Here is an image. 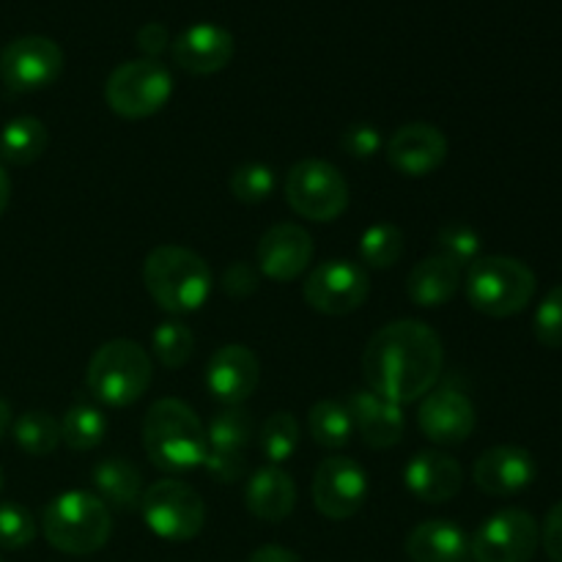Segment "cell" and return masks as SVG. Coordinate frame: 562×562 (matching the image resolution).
I'll return each mask as SVG.
<instances>
[{
	"mask_svg": "<svg viewBox=\"0 0 562 562\" xmlns=\"http://www.w3.org/2000/svg\"><path fill=\"white\" fill-rule=\"evenodd\" d=\"M442 338L415 318L376 329L362 351L368 390L398 406L426 398L442 373Z\"/></svg>",
	"mask_w": 562,
	"mask_h": 562,
	"instance_id": "cell-1",
	"label": "cell"
},
{
	"mask_svg": "<svg viewBox=\"0 0 562 562\" xmlns=\"http://www.w3.org/2000/svg\"><path fill=\"white\" fill-rule=\"evenodd\" d=\"M143 450L157 470L190 472L206 459V428L184 401L159 398L143 420Z\"/></svg>",
	"mask_w": 562,
	"mask_h": 562,
	"instance_id": "cell-2",
	"label": "cell"
},
{
	"mask_svg": "<svg viewBox=\"0 0 562 562\" xmlns=\"http://www.w3.org/2000/svg\"><path fill=\"white\" fill-rule=\"evenodd\" d=\"M143 283L151 300L170 316L195 313L212 294V269L187 247H154L143 263Z\"/></svg>",
	"mask_w": 562,
	"mask_h": 562,
	"instance_id": "cell-3",
	"label": "cell"
},
{
	"mask_svg": "<svg viewBox=\"0 0 562 562\" xmlns=\"http://www.w3.org/2000/svg\"><path fill=\"white\" fill-rule=\"evenodd\" d=\"M536 274L510 256H481L467 267V300L477 313L508 318L525 311L536 296Z\"/></svg>",
	"mask_w": 562,
	"mask_h": 562,
	"instance_id": "cell-4",
	"label": "cell"
},
{
	"mask_svg": "<svg viewBox=\"0 0 562 562\" xmlns=\"http://www.w3.org/2000/svg\"><path fill=\"white\" fill-rule=\"evenodd\" d=\"M42 530L49 547L64 554H93L110 541L113 519L97 494L66 492L44 508Z\"/></svg>",
	"mask_w": 562,
	"mask_h": 562,
	"instance_id": "cell-5",
	"label": "cell"
},
{
	"mask_svg": "<svg viewBox=\"0 0 562 562\" xmlns=\"http://www.w3.org/2000/svg\"><path fill=\"white\" fill-rule=\"evenodd\" d=\"M151 357L140 344L126 338L108 340L93 351L86 382L97 401L108 406H132L151 387Z\"/></svg>",
	"mask_w": 562,
	"mask_h": 562,
	"instance_id": "cell-6",
	"label": "cell"
},
{
	"mask_svg": "<svg viewBox=\"0 0 562 562\" xmlns=\"http://www.w3.org/2000/svg\"><path fill=\"white\" fill-rule=\"evenodd\" d=\"M173 97V77L159 60H126L104 82V99L121 119L140 121L157 115Z\"/></svg>",
	"mask_w": 562,
	"mask_h": 562,
	"instance_id": "cell-7",
	"label": "cell"
},
{
	"mask_svg": "<svg viewBox=\"0 0 562 562\" xmlns=\"http://www.w3.org/2000/svg\"><path fill=\"white\" fill-rule=\"evenodd\" d=\"M285 201L300 217L333 223L349 206V184L327 159H302L285 173Z\"/></svg>",
	"mask_w": 562,
	"mask_h": 562,
	"instance_id": "cell-8",
	"label": "cell"
},
{
	"mask_svg": "<svg viewBox=\"0 0 562 562\" xmlns=\"http://www.w3.org/2000/svg\"><path fill=\"white\" fill-rule=\"evenodd\" d=\"M140 514L148 530L162 541H190L206 525V505L181 481H157L143 492Z\"/></svg>",
	"mask_w": 562,
	"mask_h": 562,
	"instance_id": "cell-9",
	"label": "cell"
},
{
	"mask_svg": "<svg viewBox=\"0 0 562 562\" xmlns=\"http://www.w3.org/2000/svg\"><path fill=\"white\" fill-rule=\"evenodd\" d=\"M371 294V280L362 263L346 258H329L318 263L302 285L307 305L324 316H349L360 311Z\"/></svg>",
	"mask_w": 562,
	"mask_h": 562,
	"instance_id": "cell-10",
	"label": "cell"
},
{
	"mask_svg": "<svg viewBox=\"0 0 562 562\" xmlns=\"http://www.w3.org/2000/svg\"><path fill=\"white\" fill-rule=\"evenodd\" d=\"M64 75V49L47 36H20L0 49V80L11 93H36Z\"/></svg>",
	"mask_w": 562,
	"mask_h": 562,
	"instance_id": "cell-11",
	"label": "cell"
},
{
	"mask_svg": "<svg viewBox=\"0 0 562 562\" xmlns=\"http://www.w3.org/2000/svg\"><path fill=\"white\" fill-rule=\"evenodd\" d=\"M541 530L532 514L519 508L488 516L472 536L470 554L475 562H532Z\"/></svg>",
	"mask_w": 562,
	"mask_h": 562,
	"instance_id": "cell-12",
	"label": "cell"
},
{
	"mask_svg": "<svg viewBox=\"0 0 562 562\" xmlns=\"http://www.w3.org/2000/svg\"><path fill=\"white\" fill-rule=\"evenodd\" d=\"M368 499V472L346 456H329L313 475V505L333 521L360 514Z\"/></svg>",
	"mask_w": 562,
	"mask_h": 562,
	"instance_id": "cell-13",
	"label": "cell"
},
{
	"mask_svg": "<svg viewBox=\"0 0 562 562\" xmlns=\"http://www.w3.org/2000/svg\"><path fill=\"white\" fill-rule=\"evenodd\" d=\"M252 439V417L241 406H228L212 417L206 428V467L220 483H236L245 475L247 448Z\"/></svg>",
	"mask_w": 562,
	"mask_h": 562,
	"instance_id": "cell-14",
	"label": "cell"
},
{
	"mask_svg": "<svg viewBox=\"0 0 562 562\" xmlns=\"http://www.w3.org/2000/svg\"><path fill=\"white\" fill-rule=\"evenodd\" d=\"M313 239L302 225L280 223L272 225L267 234L258 239L256 247V267L263 278L274 283H291L302 278L313 261Z\"/></svg>",
	"mask_w": 562,
	"mask_h": 562,
	"instance_id": "cell-15",
	"label": "cell"
},
{
	"mask_svg": "<svg viewBox=\"0 0 562 562\" xmlns=\"http://www.w3.org/2000/svg\"><path fill=\"white\" fill-rule=\"evenodd\" d=\"M475 406L464 393L453 387H439L423 398L417 409V426L423 437L434 445H461L475 431Z\"/></svg>",
	"mask_w": 562,
	"mask_h": 562,
	"instance_id": "cell-16",
	"label": "cell"
},
{
	"mask_svg": "<svg viewBox=\"0 0 562 562\" xmlns=\"http://www.w3.org/2000/svg\"><path fill=\"white\" fill-rule=\"evenodd\" d=\"M448 159V137L434 124H404L387 143V162L409 179H423L442 168Z\"/></svg>",
	"mask_w": 562,
	"mask_h": 562,
	"instance_id": "cell-17",
	"label": "cell"
},
{
	"mask_svg": "<svg viewBox=\"0 0 562 562\" xmlns=\"http://www.w3.org/2000/svg\"><path fill=\"white\" fill-rule=\"evenodd\" d=\"M209 393L225 406H239L250 398L261 384V362L252 349L241 344H228L214 351L206 368Z\"/></svg>",
	"mask_w": 562,
	"mask_h": 562,
	"instance_id": "cell-18",
	"label": "cell"
},
{
	"mask_svg": "<svg viewBox=\"0 0 562 562\" xmlns=\"http://www.w3.org/2000/svg\"><path fill=\"white\" fill-rule=\"evenodd\" d=\"M236 53V42L231 31L214 22H198L184 27L170 44V55L176 64L190 75H217L231 64Z\"/></svg>",
	"mask_w": 562,
	"mask_h": 562,
	"instance_id": "cell-19",
	"label": "cell"
},
{
	"mask_svg": "<svg viewBox=\"0 0 562 562\" xmlns=\"http://www.w3.org/2000/svg\"><path fill=\"white\" fill-rule=\"evenodd\" d=\"M538 467L530 450L516 448V445H497L481 453V459L472 467V481L483 494L492 497H510L519 494L536 481Z\"/></svg>",
	"mask_w": 562,
	"mask_h": 562,
	"instance_id": "cell-20",
	"label": "cell"
},
{
	"mask_svg": "<svg viewBox=\"0 0 562 562\" xmlns=\"http://www.w3.org/2000/svg\"><path fill=\"white\" fill-rule=\"evenodd\" d=\"M351 415V426L360 434L362 442L373 450H387L404 439L406 420L398 404L371 393V390H357L346 404Z\"/></svg>",
	"mask_w": 562,
	"mask_h": 562,
	"instance_id": "cell-21",
	"label": "cell"
},
{
	"mask_svg": "<svg viewBox=\"0 0 562 562\" xmlns=\"http://www.w3.org/2000/svg\"><path fill=\"white\" fill-rule=\"evenodd\" d=\"M404 486L420 503L442 505L453 499L464 486V470L459 461L439 450H423L406 464Z\"/></svg>",
	"mask_w": 562,
	"mask_h": 562,
	"instance_id": "cell-22",
	"label": "cell"
},
{
	"mask_svg": "<svg viewBox=\"0 0 562 562\" xmlns=\"http://www.w3.org/2000/svg\"><path fill=\"white\" fill-rule=\"evenodd\" d=\"M245 505L256 519L269 521V525H278V521L289 519L296 505L294 477L283 467H261L247 481Z\"/></svg>",
	"mask_w": 562,
	"mask_h": 562,
	"instance_id": "cell-23",
	"label": "cell"
},
{
	"mask_svg": "<svg viewBox=\"0 0 562 562\" xmlns=\"http://www.w3.org/2000/svg\"><path fill=\"white\" fill-rule=\"evenodd\" d=\"M406 558L412 562H467L470 538L456 521H423L406 536Z\"/></svg>",
	"mask_w": 562,
	"mask_h": 562,
	"instance_id": "cell-24",
	"label": "cell"
},
{
	"mask_svg": "<svg viewBox=\"0 0 562 562\" xmlns=\"http://www.w3.org/2000/svg\"><path fill=\"white\" fill-rule=\"evenodd\" d=\"M461 289V267L448 261L445 256H428L417 261L409 272L406 294L417 307H442L459 294Z\"/></svg>",
	"mask_w": 562,
	"mask_h": 562,
	"instance_id": "cell-25",
	"label": "cell"
},
{
	"mask_svg": "<svg viewBox=\"0 0 562 562\" xmlns=\"http://www.w3.org/2000/svg\"><path fill=\"white\" fill-rule=\"evenodd\" d=\"M93 486L97 497L115 510L140 508L143 499V475L130 459L110 456L93 467Z\"/></svg>",
	"mask_w": 562,
	"mask_h": 562,
	"instance_id": "cell-26",
	"label": "cell"
},
{
	"mask_svg": "<svg viewBox=\"0 0 562 562\" xmlns=\"http://www.w3.org/2000/svg\"><path fill=\"white\" fill-rule=\"evenodd\" d=\"M47 126L33 115H20L0 130V159L16 165V168H25L47 151Z\"/></svg>",
	"mask_w": 562,
	"mask_h": 562,
	"instance_id": "cell-27",
	"label": "cell"
},
{
	"mask_svg": "<svg viewBox=\"0 0 562 562\" xmlns=\"http://www.w3.org/2000/svg\"><path fill=\"white\" fill-rule=\"evenodd\" d=\"M307 428H311L313 442L329 450L346 448L351 442V434H355L349 409H346V404H338V401H318V404H313L311 412H307Z\"/></svg>",
	"mask_w": 562,
	"mask_h": 562,
	"instance_id": "cell-28",
	"label": "cell"
},
{
	"mask_svg": "<svg viewBox=\"0 0 562 562\" xmlns=\"http://www.w3.org/2000/svg\"><path fill=\"white\" fill-rule=\"evenodd\" d=\"M258 448L272 467H283L300 448V423L291 412H274L258 431Z\"/></svg>",
	"mask_w": 562,
	"mask_h": 562,
	"instance_id": "cell-29",
	"label": "cell"
},
{
	"mask_svg": "<svg viewBox=\"0 0 562 562\" xmlns=\"http://www.w3.org/2000/svg\"><path fill=\"white\" fill-rule=\"evenodd\" d=\"M14 434V442L20 445V450H25L27 456H49L60 442V423L55 420L49 412H25V415L16 417V423L11 426Z\"/></svg>",
	"mask_w": 562,
	"mask_h": 562,
	"instance_id": "cell-30",
	"label": "cell"
},
{
	"mask_svg": "<svg viewBox=\"0 0 562 562\" xmlns=\"http://www.w3.org/2000/svg\"><path fill=\"white\" fill-rule=\"evenodd\" d=\"M404 256V231L393 223H376L360 236V261L368 269H390Z\"/></svg>",
	"mask_w": 562,
	"mask_h": 562,
	"instance_id": "cell-31",
	"label": "cell"
},
{
	"mask_svg": "<svg viewBox=\"0 0 562 562\" xmlns=\"http://www.w3.org/2000/svg\"><path fill=\"white\" fill-rule=\"evenodd\" d=\"M104 434H108V420H104V415L97 406H71L64 415V423H60V439L66 442V448L77 450V453L102 445Z\"/></svg>",
	"mask_w": 562,
	"mask_h": 562,
	"instance_id": "cell-32",
	"label": "cell"
},
{
	"mask_svg": "<svg viewBox=\"0 0 562 562\" xmlns=\"http://www.w3.org/2000/svg\"><path fill=\"white\" fill-rule=\"evenodd\" d=\"M151 351L165 368L176 371V368L187 366V360L195 351V335L179 318H168L159 324L151 335Z\"/></svg>",
	"mask_w": 562,
	"mask_h": 562,
	"instance_id": "cell-33",
	"label": "cell"
},
{
	"mask_svg": "<svg viewBox=\"0 0 562 562\" xmlns=\"http://www.w3.org/2000/svg\"><path fill=\"white\" fill-rule=\"evenodd\" d=\"M231 195L236 201L247 203V206H256L272 198L278 179H274V170L263 162H245L231 173Z\"/></svg>",
	"mask_w": 562,
	"mask_h": 562,
	"instance_id": "cell-34",
	"label": "cell"
},
{
	"mask_svg": "<svg viewBox=\"0 0 562 562\" xmlns=\"http://www.w3.org/2000/svg\"><path fill=\"white\" fill-rule=\"evenodd\" d=\"M437 247L439 256H445L448 261H453L456 267L464 269L481 258V234L464 223H450L445 225V228H439Z\"/></svg>",
	"mask_w": 562,
	"mask_h": 562,
	"instance_id": "cell-35",
	"label": "cell"
},
{
	"mask_svg": "<svg viewBox=\"0 0 562 562\" xmlns=\"http://www.w3.org/2000/svg\"><path fill=\"white\" fill-rule=\"evenodd\" d=\"M36 538V519L16 503H0V549H25Z\"/></svg>",
	"mask_w": 562,
	"mask_h": 562,
	"instance_id": "cell-36",
	"label": "cell"
},
{
	"mask_svg": "<svg viewBox=\"0 0 562 562\" xmlns=\"http://www.w3.org/2000/svg\"><path fill=\"white\" fill-rule=\"evenodd\" d=\"M538 344L547 349H562V285H554L538 305L536 318H532Z\"/></svg>",
	"mask_w": 562,
	"mask_h": 562,
	"instance_id": "cell-37",
	"label": "cell"
},
{
	"mask_svg": "<svg viewBox=\"0 0 562 562\" xmlns=\"http://www.w3.org/2000/svg\"><path fill=\"white\" fill-rule=\"evenodd\" d=\"M340 146H344V151L349 154V157L371 159L382 151L384 140H382V132H379L373 124H355L344 132Z\"/></svg>",
	"mask_w": 562,
	"mask_h": 562,
	"instance_id": "cell-38",
	"label": "cell"
},
{
	"mask_svg": "<svg viewBox=\"0 0 562 562\" xmlns=\"http://www.w3.org/2000/svg\"><path fill=\"white\" fill-rule=\"evenodd\" d=\"M223 291L236 300H245V296L256 294L258 291V267L252 263H231L223 274Z\"/></svg>",
	"mask_w": 562,
	"mask_h": 562,
	"instance_id": "cell-39",
	"label": "cell"
},
{
	"mask_svg": "<svg viewBox=\"0 0 562 562\" xmlns=\"http://www.w3.org/2000/svg\"><path fill=\"white\" fill-rule=\"evenodd\" d=\"M170 47V33L162 22H146V25L137 31V49H140L146 58L157 60V55H162Z\"/></svg>",
	"mask_w": 562,
	"mask_h": 562,
	"instance_id": "cell-40",
	"label": "cell"
},
{
	"mask_svg": "<svg viewBox=\"0 0 562 562\" xmlns=\"http://www.w3.org/2000/svg\"><path fill=\"white\" fill-rule=\"evenodd\" d=\"M543 549H547L549 560L562 562V503L554 505L547 514V521H543Z\"/></svg>",
	"mask_w": 562,
	"mask_h": 562,
	"instance_id": "cell-41",
	"label": "cell"
},
{
	"mask_svg": "<svg viewBox=\"0 0 562 562\" xmlns=\"http://www.w3.org/2000/svg\"><path fill=\"white\" fill-rule=\"evenodd\" d=\"M247 562H302V560L296 558L291 549L274 547V543H269V547L256 549V552L250 554V560H247Z\"/></svg>",
	"mask_w": 562,
	"mask_h": 562,
	"instance_id": "cell-42",
	"label": "cell"
},
{
	"mask_svg": "<svg viewBox=\"0 0 562 562\" xmlns=\"http://www.w3.org/2000/svg\"><path fill=\"white\" fill-rule=\"evenodd\" d=\"M9 201H11V179H9V173H5L3 165H0V214L5 212Z\"/></svg>",
	"mask_w": 562,
	"mask_h": 562,
	"instance_id": "cell-43",
	"label": "cell"
},
{
	"mask_svg": "<svg viewBox=\"0 0 562 562\" xmlns=\"http://www.w3.org/2000/svg\"><path fill=\"white\" fill-rule=\"evenodd\" d=\"M11 428V406L0 398V439L5 437V431Z\"/></svg>",
	"mask_w": 562,
	"mask_h": 562,
	"instance_id": "cell-44",
	"label": "cell"
},
{
	"mask_svg": "<svg viewBox=\"0 0 562 562\" xmlns=\"http://www.w3.org/2000/svg\"><path fill=\"white\" fill-rule=\"evenodd\" d=\"M0 488H3V470H0Z\"/></svg>",
	"mask_w": 562,
	"mask_h": 562,
	"instance_id": "cell-45",
	"label": "cell"
},
{
	"mask_svg": "<svg viewBox=\"0 0 562 562\" xmlns=\"http://www.w3.org/2000/svg\"><path fill=\"white\" fill-rule=\"evenodd\" d=\"M0 562H3V560H0Z\"/></svg>",
	"mask_w": 562,
	"mask_h": 562,
	"instance_id": "cell-46",
	"label": "cell"
}]
</instances>
